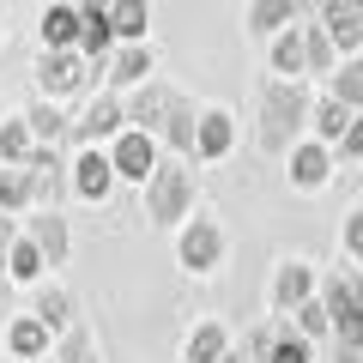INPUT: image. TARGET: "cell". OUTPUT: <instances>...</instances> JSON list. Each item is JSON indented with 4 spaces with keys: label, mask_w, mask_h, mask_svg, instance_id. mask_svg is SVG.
<instances>
[{
    "label": "cell",
    "mask_w": 363,
    "mask_h": 363,
    "mask_svg": "<svg viewBox=\"0 0 363 363\" xmlns=\"http://www.w3.org/2000/svg\"><path fill=\"white\" fill-rule=\"evenodd\" d=\"M309 116H315L309 85L279 73L267 91H260V128H255V145H260L267 157H291V145H297V133L309 128Z\"/></svg>",
    "instance_id": "1"
},
{
    "label": "cell",
    "mask_w": 363,
    "mask_h": 363,
    "mask_svg": "<svg viewBox=\"0 0 363 363\" xmlns=\"http://www.w3.org/2000/svg\"><path fill=\"white\" fill-rule=\"evenodd\" d=\"M194 200H200V176H194V157H157L152 182H145V218L164 224V230H176L182 218H194Z\"/></svg>",
    "instance_id": "2"
},
{
    "label": "cell",
    "mask_w": 363,
    "mask_h": 363,
    "mask_svg": "<svg viewBox=\"0 0 363 363\" xmlns=\"http://www.w3.org/2000/svg\"><path fill=\"white\" fill-rule=\"evenodd\" d=\"M327 309H333V339L339 345H363V279L357 272H333L321 285Z\"/></svg>",
    "instance_id": "3"
},
{
    "label": "cell",
    "mask_w": 363,
    "mask_h": 363,
    "mask_svg": "<svg viewBox=\"0 0 363 363\" xmlns=\"http://www.w3.org/2000/svg\"><path fill=\"white\" fill-rule=\"evenodd\" d=\"M176 260H182V272H218L224 230L212 218H182L176 224Z\"/></svg>",
    "instance_id": "4"
},
{
    "label": "cell",
    "mask_w": 363,
    "mask_h": 363,
    "mask_svg": "<svg viewBox=\"0 0 363 363\" xmlns=\"http://www.w3.org/2000/svg\"><path fill=\"white\" fill-rule=\"evenodd\" d=\"M121 128H128V104H121L116 91H97V97H91V104L73 116L67 145H104V140H116Z\"/></svg>",
    "instance_id": "5"
},
{
    "label": "cell",
    "mask_w": 363,
    "mask_h": 363,
    "mask_svg": "<svg viewBox=\"0 0 363 363\" xmlns=\"http://www.w3.org/2000/svg\"><path fill=\"white\" fill-rule=\"evenodd\" d=\"M116 182H121V169H116V152H97V145H79V157H73V194H79V200H91V206H104V200L116 194Z\"/></svg>",
    "instance_id": "6"
},
{
    "label": "cell",
    "mask_w": 363,
    "mask_h": 363,
    "mask_svg": "<svg viewBox=\"0 0 363 363\" xmlns=\"http://www.w3.org/2000/svg\"><path fill=\"white\" fill-rule=\"evenodd\" d=\"M116 169H121V182H152V169H157V133H145V128H121L116 133Z\"/></svg>",
    "instance_id": "7"
},
{
    "label": "cell",
    "mask_w": 363,
    "mask_h": 363,
    "mask_svg": "<svg viewBox=\"0 0 363 363\" xmlns=\"http://www.w3.org/2000/svg\"><path fill=\"white\" fill-rule=\"evenodd\" d=\"M285 164H291V188L315 194V188H327V176H333V145L327 140H297Z\"/></svg>",
    "instance_id": "8"
},
{
    "label": "cell",
    "mask_w": 363,
    "mask_h": 363,
    "mask_svg": "<svg viewBox=\"0 0 363 363\" xmlns=\"http://www.w3.org/2000/svg\"><path fill=\"white\" fill-rule=\"evenodd\" d=\"M315 297V267L309 260H279L272 272V315H297V303Z\"/></svg>",
    "instance_id": "9"
},
{
    "label": "cell",
    "mask_w": 363,
    "mask_h": 363,
    "mask_svg": "<svg viewBox=\"0 0 363 363\" xmlns=\"http://www.w3.org/2000/svg\"><path fill=\"white\" fill-rule=\"evenodd\" d=\"M157 140H164L169 152L194 157V140H200V109H194V97L169 91V109H164V128H157Z\"/></svg>",
    "instance_id": "10"
},
{
    "label": "cell",
    "mask_w": 363,
    "mask_h": 363,
    "mask_svg": "<svg viewBox=\"0 0 363 363\" xmlns=\"http://www.w3.org/2000/svg\"><path fill=\"white\" fill-rule=\"evenodd\" d=\"M79 30H85V6H79V0H55L37 18L43 49H79Z\"/></svg>",
    "instance_id": "11"
},
{
    "label": "cell",
    "mask_w": 363,
    "mask_h": 363,
    "mask_svg": "<svg viewBox=\"0 0 363 363\" xmlns=\"http://www.w3.org/2000/svg\"><path fill=\"white\" fill-rule=\"evenodd\" d=\"M25 236H37V248L49 255V267H67V248H73V236H67V218L61 206H30V224Z\"/></svg>",
    "instance_id": "12"
},
{
    "label": "cell",
    "mask_w": 363,
    "mask_h": 363,
    "mask_svg": "<svg viewBox=\"0 0 363 363\" xmlns=\"http://www.w3.org/2000/svg\"><path fill=\"white\" fill-rule=\"evenodd\" d=\"M272 73H285V79H309V30L303 25H285L279 37H272Z\"/></svg>",
    "instance_id": "13"
},
{
    "label": "cell",
    "mask_w": 363,
    "mask_h": 363,
    "mask_svg": "<svg viewBox=\"0 0 363 363\" xmlns=\"http://www.w3.org/2000/svg\"><path fill=\"white\" fill-rule=\"evenodd\" d=\"M164 109H169V85L145 79V85H133V97H128V128L157 133V128H164Z\"/></svg>",
    "instance_id": "14"
},
{
    "label": "cell",
    "mask_w": 363,
    "mask_h": 363,
    "mask_svg": "<svg viewBox=\"0 0 363 363\" xmlns=\"http://www.w3.org/2000/svg\"><path fill=\"white\" fill-rule=\"evenodd\" d=\"M321 25L333 30V43L339 49H363V0H327L321 6Z\"/></svg>",
    "instance_id": "15"
},
{
    "label": "cell",
    "mask_w": 363,
    "mask_h": 363,
    "mask_svg": "<svg viewBox=\"0 0 363 363\" xmlns=\"http://www.w3.org/2000/svg\"><path fill=\"white\" fill-rule=\"evenodd\" d=\"M230 145H236V121H230V109H218V104L200 109V140H194V157H206V164H212V157H224Z\"/></svg>",
    "instance_id": "16"
},
{
    "label": "cell",
    "mask_w": 363,
    "mask_h": 363,
    "mask_svg": "<svg viewBox=\"0 0 363 363\" xmlns=\"http://www.w3.org/2000/svg\"><path fill=\"white\" fill-rule=\"evenodd\" d=\"M152 67H157L152 43H121V49L109 55V85H145Z\"/></svg>",
    "instance_id": "17"
},
{
    "label": "cell",
    "mask_w": 363,
    "mask_h": 363,
    "mask_svg": "<svg viewBox=\"0 0 363 363\" xmlns=\"http://www.w3.org/2000/svg\"><path fill=\"white\" fill-rule=\"evenodd\" d=\"M351 121H357V109H351L345 97H333V91H327V97H315V116H309L315 140L339 145V140H345V128H351Z\"/></svg>",
    "instance_id": "18"
},
{
    "label": "cell",
    "mask_w": 363,
    "mask_h": 363,
    "mask_svg": "<svg viewBox=\"0 0 363 363\" xmlns=\"http://www.w3.org/2000/svg\"><path fill=\"white\" fill-rule=\"evenodd\" d=\"M25 206H37L30 164H0V212H25Z\"/></svg>",
    "instance_id": "19"
},
{
    "label": "cell",
    "mask_w": 363,
    "mask_h": 363,
    "mask_svg": "<svg viewBox=\"0 0 363 363\" xmlns=\"http://www.w3.org/2000/svg\"><path fill=\"white\" fill-rule=\"evenodd\" d=\"M49 333L55 327L30 309V315H18V321L6 327V345H13V357H43V351H49Z\"/></svg>",
    "instance_id": "20"
},
{
    "label": "cell",
    "mask_w": 363,
    "mask_h": 363,
    "mask_svg": "<svg viewBox=\"0 0 363 363\" xmlns=\"http://www.w3.org/2000/svg\"><path fill=\"white\" fill-rule=\"evenodd\" d=\"M285 25H297V0H255L248 6V37H279Z\"/></svg>",
    "instance_id": "21"
},
{
    "label": "cell",
    "mask_w": 363,
    "mask_h": 363,
    "mask_svg": "<svg viewBox=\"0 0 363 363\" xmlns=\"http://www.w3.org/2000/svg\"><path fill=\"white\" fill-rule=\"evenodd\" d=\"M30 309H37L43 321L55 327V333H67V327H73V297H67V285H55V279H37V297H30Z\"/></svg>",
    "instance_id": "22"
},
{
    "label": "cell",
    "mask_w": 363,
    "mask_h": 363,
    "mask_svg": "<svg viewBox=\"0 0 363 363\" xmlns=\"http://www.w3.org/2000/svg\"><path fill=\"white\" fill-rule=\"evenodd\" d=\"M37 128H30V116H13L0 121V164H30V152H37Z\"/></svg>",
    "instance_id": "23"
},
{
    "label": "cell",
    "mask_w": 363,
    "mask_h": 363,
    "mask_svg": "<svg viewBox=\"0 0 363 363\" xmlns=\"http://www.w3.org/2000/svg\"><path fill=\"white\" fill-rule=\"evenodd\" d=\"M224 351H230V327H224V321H200L194 333H188V345H182V357H194V363H218Z\"/></svg>",
    "instance_id": "24"
},
{
    "label": "cell",
    "mask_w": 363,
    "mask_h": 363,
    "mask_svg": "<svg viewBox=\"0 0 363 363\" xmlns=\"http://www.w3.org/2000/svg\"><path fill=\"white\" fill-rule=\"evenodd\" d=\"M43 267H49V255L37 248V236H18L13 255H6V279H18V285H37Z\"/></svg>",
    "instance_id": "25"
},
{
    "label": "cell",
    "mask_w": 363,
    "mask_h": 363,
    "mask_svg": "<svg viewBox=\"0 0 363 363\" xmlns=\"http://www.w3.org/2000/svg\"><path fill=\"white\" fill-rule=\"evenodd\" d=\"M267 363H315V339L303 333V327H285V333H272Z\"/></svg>",
    "instance_id": "26"
},
{
    "label": "cell",
    "mask_w": 363,
    "mask_h": 363,
    "mask_svg": "<svg viewBox=\"0 0 363 363\" xmlns=\"http://www.w3.org/2000/svg\"><path fill=\"white\" fill-rule=\"evenodd\" d=\"M116 37L121 43H145V25H152V0H116Z\"/></svg>",
    "instance_id": "27"
},
{
    "label": "cell",
    "mask_w": 363,
    "mask_h": 363,
    "mask_svg": "<svg viewBox=\"0 0 363 363\" xmlns=\"http://www.w3.org/2000/svg\"><path fill=\"white\" fill-rule=\"evenodd\" d=\"M25 116H30V128H37V140H49V145H61L67 133H73V116H61V109H55V97H43V104H30Z\"/></svg>",
    "instance_id": "28"
},
{
    "label": "cell",
    "mask_w": 363,
    "mask_h": 363,
    "mask_svg": "<svg viewBox=\"0 0 363 363\" xmlns=\"http://www.w3.org/2000/svg\"><path fill=\"white\" fill-rule=\"evenodd\" d=\"M303 30H309V73H315V79H333V67H339L333 30H327V25H303Z\"/></svg>",
    "instance_id": "29"
},
{
    "label": "cell",
    "mask_w": 363,
    "mask_h": 363,
    "mask_svg": "<svg viewBox=\"0 0 363 363\" xmlns=\"http://www.w3.org/2000/svg\"><path fill=\"white\" fill-rule=\"evenodd\" d=\"M327 91H333V97H345L351 109H363V55L339 61V67H333V79H327Z\"/></svg>",
    "instance_id": "30"
},
{
    "label": "cell",
    "mask_w": 363,
    "mask_h": 363,
    "mask_svg": "<svg viewBox=\"0 0 363 363\" xmlns=\"http://www.w3.org/2000/svg\"><path fill=\"white\" fill-rule=\"evenodd\" d=\"M55 363H97V339H91V327H67L61 345H55Z\"/></svg>",
    "instance_id": "31"
},
{
    "label": "cell",
    "mask_w": 363,
    "mask_h": 363,
    "mask_svg": "<svg viewBox=\"0 0 363 363\" xmlns=\"http://www.w3.org/2000/svg\"><path fill=\"white\" fill-rule=\"evenodd\" d=\"M297 327H303L309 339H333V309H327V297L297 303Z\"/></svg>",
    "instance_id": "32"
},
{
    "label": "cell",
    "mask_w": 363,
    "mask_h": 363,
    "mask_svg": "<svg viewBox=\"0 0 363 363\" xmlns=\"http://www.w3.org/2000/svg\"><path fill=\"white\" fill-rule=\"evenodd\" d=\"M345 255H357V260H363V206H351V212H345Z\"/></svg>",
    "instance_id": "33"
},
{
    "label": "cell",
    "mask_w": 363,
    "mask_h": 363,
    "mask_svg": "<svg viewBox=\"0 0 363 363\" xmlns=\"http://www.w3.org/2000/svg\"><path fill=\"white\" fill-rule=\"evenodd\" d=\"M339 157H363V109H357V121L345 128V140H339Z\"/></svg>",
    "instance_id": "34"
},
{
    "label": "cell",
    "mask_w": 363,
    "mask_h": 363,
    "mask_svg": "<svg viewBox=\"0 0 363 363\" xmlns=\"http://www.w3.org/2000/svg\"><path fill=\"white\" fill-rule=\"evenodd\" d=\"M13 242H18V224L0 212V267H6V255H13Z\"/></svg>",
    "instance_id": "35"
},
{
    "label": "cell",
    "mask_w": 363,
    "mask_h": 363,
    "mask_svg": "<svg viewBox=\"0 0 363 363\" xmlns=\"http://www.w3.org/2000/svg\"><path fill=\"white\" fill-rule=\"evenodd\" d=\"M333 363H363V345H339L333 339Z\"/></svg>",
    "instance_id": "36"
},
{
    "label": "cell",
    "mask_w": 363,
    "mask_h": 363,
    "mask_svg": "<svg viewBox=\"0 0 363 363\" xmlns=\"http://www.w3.org/2000/svg\"><path fill=\"white\" fill-rule=\"evenodd\" d=\"M85 13H116V0H79Z\"/></svg>",
    "instance_id": "37"
},
{
    "label": "cell",
    "mask_w": 363,
    "mask_h": 363,
    "mask_svg": "<svg viewBox=\"0 0 363 363\" xmlns=\"http://www.w3.org/2000/svg\"><path fill=\"white\" fill-rule=\"evenodd\" d=\"M18 363H55V351H43V357H18Z\"/></svg>",
    "instance_id": "38"
},
{
    "label": "cell",
    "mask_w": 363,
    "mask_h": 363,
    "mask_svg": "<svg viewBox=\"0 0 363 363\" xmlns=\"http://www.w3.org/2000/svg\"><path fill=\"white\" fill-rule=\"evenodd\" d=\"M218 363H242V357H236V351H224V357H218Z\"/></svg>",
    "instance_id": "39"
},
{
    "label": "cell",
    "mask_w": 363,
    "mask_h": 363,
    "mask_svg": "<svg viewBox=\"0 0 363 363\" xmlns=\"http://www.w3.org/2000/svg\"><path fill=\"white\" fill-rule=\"evenodd\" d=\"M0 37H6V6H0Z\"/></svg>",
    "instance_id": "40"
},
{
    "label": "cell",
    "mask_w": 363,
    "mask_h": 363,
    "mask_svg": "<svg viewBox=\"0 0 363 363\" xmlns=\"http://www.w3.org/2000/svg\"><path fill=\"white\" fill-rule=\"evenodd\" d=\"M182 363H194V357H182Z\"/></svg>",
    "instance_id": "41"
}]
</instances>
